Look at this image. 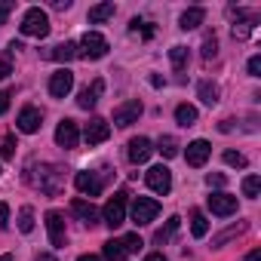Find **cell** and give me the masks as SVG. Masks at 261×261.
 Wrapping results in <instances>:
<instances>
[{
  "label": "cell",
  "instance_id": "obj_18",
  "mask_svg": "<svg viewBox=\"0 0 261 261\" xmlns=\"http://www.w3.org/2000/svg\"><path fill=\"white\" fill-rule=\"evenodd\" d=\"M71 212H74L83 224H89V227L98 224V209H95L92 203H86V200H74V203H71Z\"/></svg>",
  "mask_w": 261,
  "mask_h": 261
},
{
  "label": "cell",
  "instance_id": "obj_36",
  "mask_svg": "<svg viewBox=\"0 0 261 261\" xmlns=\"http://www.w3.org/2000/svg\"><path fill=\"white\" fill-rule=\"evenodd\" d=\"M215 53H218V40H215V34H209L203 40V59H215Z\"/></svg>",
  "mask_w": 261,
  "mask_h": 261
},
{
  "label": "cell",
  "instance_id": "obj_4",
  "mask_svg": "<svg viewBox=\"0 0 261 261\" xmlns=\"http://www.w3.org/2000/svg\"><path fill=\"white\" fill-rule=\"evenodd\" d=\"M101 218H105V224H108V227H120V224L126 221V191L114 194V197L105 203Z\"/></svg>",
  "mask_w": 261,
  "mask_h": 261
},
{
  "label": "cell",
  "instance_id": "obj_27",
  "mask_svg": "<svg viewBox=\"0 0 261 261\" xmlns=\"http://www.w3.org/2000/svg\"><path fill=\"white\" fill-rule=\"evenodd\" d=\"M197 92H200V98H203L206 105H215V101H218V86H215V83H209V80H203Z\"/></svg>",
  "mask_w": 261,
  "mask_h": 261
},
{
  "label": "cell",
  "instance_id": "obj_38",
  "mask_svg": "<svg viewBox=\"0 0 261 261\" xmlns=\"http://www.w3.org/2000/svg\"><path fill=\"white\" fill-rule=\"evenodd\" d=\"M13 74V65H10V56H4V59H0V80H7Z\"/></svg>",
  "mask_w": 261,
  "mask_h": 261
},
{
  "label": "cell",
  "instance_id": "obj_17",
  "mask_svg": "<svg viewBox=\"0 0 261 261\" xmlns=\"http://www.w3.org/2000/svg\"><path fill=\"white\" fill-rule=\"evenodd\" d=\"M105 92V80H92V86H86V89H80V95H77V105L83 108V111H92L95 105H98V95Z\"/></svg>",
  "mask_w": 261,
  "mask_h": 261
},
{
  "label": "cell",
  "instance_id": "obj_23",
  "mask_svg": "<svg viewBox=\"0 0 261 261\" xmlns=\"http://www.w3.org/2000/svg\"><path fill=\"white\" fill-rule=\"evenodd\" d=\"M178 227H181V218H178V215H172V218L166 221V227H160V230L154 233V243H160V246H163V243H169V240H172V233H175Z\"/></svg>",
  "mask_w": 261,
  "mask_h": 261
},
{
  "label": "cell",
  "instance_id": "obj_12",
  "mask_svg": "<svg viewBox=\"0 0 261 261\" xmlns=\"http://www.w3.org/2000/svg\"><path fill=\"white\" fill-rule=\"evenodd\" d=\"M74 185H77V191H80L83 197H98L105 181H101L98 172H77V175H74Z\"/></svg>",
  "mask_w": 261,
  "mask_h": 261
},
{
  "label": "cell",
  "instance_id": "obj_40",
  "mask_svg": "<svg viewBox=\"0 0 261 261\" xmlns=\"http://www.w3.org/2000/svg\"><path fill=\"white\" fill-rule=\"evenodd\" d=\"M7 221H10V206H7V203H0V230L7 227Z\"/></svg>",
  "mask_w": 261,
  "mask_h": 261
},
{
  "label": "cell",
  "instance_id": "obj_3",
  "mask_svg": "<svg viewBox=\"0 0 261 261\" xmlns=\"http://www.w3.org/2000/svg\"><path fill=\"white\" fill-rule=\"evenodd\" d=\"M77 56L80 59H89V62H98L108 56V40L98 34V31H86L77 43Z\"/></svg>",
  "mask_w": 261,
  "mask_h": 261
},
{
  "label": "cell",
  "instance_id": "obj_37",
  "mask_svg": "<svg viewBox=\"0 0 261 261\" xmlns=\"http://www.w3.org/2000/svg\"><path fill=\"white\" fill-rule=\"evenodd\" d=\"M224 181H227V178H224L221 172H209V175H206V185H209V188H224Z\"/></svg>",
  "mask_w": 261,
  "mask_h": 261
},
{
  "label": "cell",
  "instance_id": "obj_43",
  "mask_svg": "<svg viewBox=\"0 0 261 261\" xmlns=\"http://www.w3.org/2000/svg\"><path fill=\"white\" fill-rule=\"evenodd\" d=\"M145 261H169V258H166V255H163V252H151V255H148V258H145Z\"/></svg>",
  "mask_w": 261,
  "mask_h": 261
},
{
  "label": "cell",
  "instance_id": "obj_13",
  "mask_svg": "<svg viewBox=\"0 0 261 261\" xmlns=\"http://www.w3.org/2000/svg\"><path fill=\"white\" fill-rule=\"evenodd\" d=\"M209 212L212 215H218V218H227V215H233L237 212V197L233 194H212L209 197Z\"/></svg>",
  "mask_w": 261,
  "mask_h": 261
},
{
  "label": "cell",
  "instance_id": "obj_15",
  "mask_svg": "<svg viewBox=\"0 0 261 261\" xmlns=\"http://www.w3.org/2000/svg\"><path fill=\"white\" fill-rule=\"evenodd\" d=\"M16 126H19V133H37V129L43 126V114L37 111V108H22V114H19V120H16Z\"/></svg>",
  "mask_w": 261,
  "mask_h": 261
},
{
  "label": "cell",
  "instance_id": "obj_5",
  "mask_svg": "<svg viewBox=\"0 0 261 261\" xmlns=\"http://www.w3.org/2000/svg\"><path fill=\"white\" fill-rule=\"evenodd\" d=\"M145 181H148V188H151L154 194H160V197H166V194L172 191V172H169L166 166H151V169L145 172Z\"/></svg>",
  "mask_w": 261,
  "mask_h": 261
},
{
  "label": "cell",
  "instance_id": "obj_33",
  "mask_svg": "<svg viewBox=\"0 0 261 261\" xmlns=\"http://www.w3.org/2000/svg\"><path fill=\"white\" fill-rule=\"evenodd\" d=\"M246 230V224H237V227H230V230H224V233H218L215 240H212V246H224L227 240H233V237H240Z\"/></svg>",
  "mask_w": 261,
  "mask_h": 261
},
{
  "label": "cell",
  "instance_id": "obj_16",
  "mask_svg": "<svg viewBox=\"0 0 261 261\" xmlns=\"http://www.w3.org/2000/svg\"><path fill=\"white\" fill-rule=\"evenodd\" d=\"M129 160H133L136 166L139 163H148L151 160V154H154V145H151V139H145V136H139V139H133L129 142Z\"/></svg>",
  "mask_w": 261,
  "mask_h": 261
},
{
  "label": "cell",
  "instance_id": "obj_19",
  "mask_svg": "<svg viewBox=\"0 0 261 261\" xmlns=\"http://www.w3.org/2000/svg\"><path fill=\"white\" fill-rule=\"evenodd\" d=\"M203 19H206V13H203L200 7H191V10H185V13H181V19H178V25H181L185 31H191V28H197V25H203Z\"/></svg>",
  "mask_w": 261,
  "mask_h": 261
},
{
  "label": "cell",
  "instance_id": "obj_25",
  "mask_svg": "<svg viewBox=\"0 0 261 261\" xmlns=\"http://www.w3.org/2000/svg\"><path fill=\"white\" fill-rule=\"evenodd\" d=\"M19 230L22 233H31L34 230V209L31 206H22L19 209Z\"/></svg>",
  "mask_w": 261,
  "mask_h": 261
},
{
  "label": "cell",
  "instance_id": "obj_8",
  "mask_svg": "<svg viewBox=\"0 0 261 261\" xmlns=\"http://www.w3.org/2000/svg\"><path fill=\"white\" fill-rule=\"evenodd\" d=\"M46 230H49V243L56 249H62L68 243V233H65V215L59 209H49L46 212Z\"/></svg>",
  "mask_w": 261,
  "mask_h": 261
},
{
  "label": "cell",
  "instance_id": "obj_30",
  "mask_svg": "<svg viewBox=\"0 0 261 261\" xmlns=\"http://www.w3.org/2000/svg\"><path fill=\"white\" fill-rule=\"evenodd\" d=\"M129 28H133V34H142L145 40H151V37H154V25H151V22H142V19H133V22H129Z\"/></svg>",
  "mask_w": 261,
  "mask_h": 261
},
{
  "label": "cell",
  "instance_id": "obj_44",
  "mask_svg": "<svg viewBox=\"0 0 261 261\" xmlns=\"http://www.w3.org/2000/svg\"><path fill=\"white\" fill-rule=\"evenodd\" d=\"M53 7H56V10H68V7H71V0H56Z\"/></svg>",
  "mask_w": 261,
  "mask_h": 261
},
{
  "label": "cell",
  "instance_id": "obj_41",
  "mask_svg": "<svg viewBox=\"0 0 261 261\" xmlns=\"http://www.w3.org/2000/svg\"><path fill=\"white\" fill-rule=\"evenodd\" d=\"M10 111V92H0V117Z\"/></svg>",
  "mask_w": 261,
  "mask_h": 261
},
{
  "label": "cell",
  "instance_id": "obj_28",
  "mask_svg": "<svg viewBox=\"0 0 261 261\" xmlns=\"http://www.w3.org/2000/svg\"><path fill=\"white\" fill-rule=\"evenodd\" d=\"M157 151H160V154H163L166 160H172V157H178V142H175L172 136H163V139H160V148H157Z\"/></svg>",
  "mask_w": 261,
  "mask_h": 261
},
{
  "label": "cell",
  "instance_id": "obj_11",
  "mask_svg": "<svg viewBox=\"0 0 261 261\" xmlns=\"http://www.w3.org/2000/svg\"><path fill=\"white\" fill-rule=\"evenodd\" d=\"M108 136H111V123L101 120V117H92L86 123V129H83V139L89 145H101V142H108Z\"/></svg>",
  "mask_w": 261,
  "mask_h": 261
},
{
  "label": "cell",
  "instance_id": "obj_20",
  "mask_svg": "<svg viewBox=\"0 0 261 261\" xmlns=\"http://www.w3.org/2000/svg\"><path fill=\"white\" fill-rule=\"evenodd\" d=\"M74 56H77V43H59L46 53V59H53V62H71Z\"/></svg>",
  "mask_w": 261,
  "mask_h": 261
},
{
  "label": "cell",
  "instance_id": "obj_48",
  "mask_svg": "<svg viewBox=\"0 0 261 261\" xmlns=\"http://www.w3.org/2000/svg\"><path fill=\"white\" fill-rule=\"evenodd\" d=\"M0 261H13V255H0Z\"/></svg>",
  "mask_w": 261,
  "mask_h": 261
},
{
  "label": "cell",
  "instance_id": "obj_35",
  "mask_svg": "<svg viewBox=\"0 0 261 261\" xmlns=\"http://www.w3.org/2000/svg\"><path fill=\"white\" fill-rule=\"evenodd\" d=\"M224 163L233 166V169H246V157L240 151H224Z\"/></svg>",
  "mask_w": 261,
  "mask_h": 261
},
{
  "label": "cell",
  "instance_id": "obj_46",
  "mask_svg": "<svg viewBox=\"0 0 261 261\" xmlns=\"http://www.w3.org/2000/svg\"><path fill=\"white\" fill-rule=\"evenodd\" d=\"M34 261H56V255H49V252H43V255H37Z\"/></svg>",
  "mask_w": 261,
  "mask_h": 261
},
{
  "label": "cell",
  "instance_id": "obj_45",
  "mask_svg": "<svg viewBox=\"0 0 261 261\" xmlns=\"http://www.w3.org/2000/svg\"><path fill=\"white\" fill-rule=\"evenodd\" d=\"M246 261H261V252H258V249H255V252H249V255H246Z\"/></svg>",
  "mask_w": 261,
  "mask_h": 261
},
{
  "label": "cell",
  "instance_id": "obj_6",
  "mask_svg": "<svg viewBox=\"0 0 261 261\" xmlns=\"http://www.w3.org/2000/svg\"><path fill=\"white\" fill-rule=\"evenodd\" d=\"M160 215V203L157 200H151V197H136V203H133V221L142 227V224H151L154 218Z\"/></svg>",
  "mask_w": 261,
  "mask_h": 261
},
{
  "label": "cell",
  "instance_id": "obj_21",
  "mask_svg": "<svg viewBox=\"0 0 261 261\" xmlns=\"http://www.w3.org/2000/svg\"><path fill=\"white\" fill-rule=\"evenodd\" d=\"M111 16H114V4H98V7L89 10L86 19H89V25H101V22H108Z\"/></svg>",
  "mask_w": 261,
  "mask_h": 261
},
{
  "label": "cell",
  "instance_id": "obj_2",
  "mask_svg": "<svg viewBox=\"0 0 261 261\" xmlns=\"http://www.w3.org/2000/svg\"><path fill=\"white\" fill-rule=\"evenodd\" d=\"M22 34L25 37H37V40H43L46 34H49V16L40 10V7H31L25 16H22Z\"/></svg>",
  "mask_w": 261,
  "mask_h": 261
},
{
  "label": "cell",
  "instance_id": "obj_34",
  "mask_svg": "<svg viewBox=\"0 0 261 261\" xmlns=\"http://www.w3.org/2000/svg\"><path fill=\"white\" fill-rule=\"evenodd\" d=\"M0 157H4V160L16 157V136H7L4 142H0Z\"/></svg>",
  "mask_w": 261,
  "mask_h": 261
},
{
  "label": "cell",
  "instance_id": "obj_7",
  "mask_svg": "<svg viewBox=\"0 0 261 261\" xmlns=\"http://www.w3.org/2000/svg\"><path fill=\"white\" fill-rule=\"evenodd\" d=\"M142 111H145V108H142L139 98H129V101L117 105V108H114V126H133V123H139Z\"/></svg>",
  "mask_w": 261,
  "mask_h": 261
},
{
  "label": "cell",
  "instance_id": "obj_22",
  "mask_svg": "<svg viewBox=\"0 0 261 261\" xmlns=\"http://www.w3.org/2000/svg\"><path fill=\"white\" fill-rule=\"evenodd\" d=\"M191 233H194L197 240H203V237L209 233V221H206V215H203L200 209L191 212Z\"/></svg>",
  "mask_w": 261,
  "mask_h": 261
},
{
  "label": "cell",
  "instance_id": "obj_14",
  "mask_svg": "<svg viewBox=\"0 0 261 261\" xmlns=\"http://www.w3.org/2000/svg\"><path fill=\"white\" fill-rule=\"evenodd\" d=\"M209 154H212V145H209L206 139H197V142H191V145H188V151H185V157H188V166H194V169H200V166L209 160Z\"/></svg>",
  "mask_w": 261,
  "mask_h": 261
},
{
  "label": "cell",
  "instance_id": "obj_47",
  "mask_svg": "<svg viewBox=\"0 0 261 261\" xmlns=\"http://www.w3.org/2000/svg\"><path fill=\"white\" fill-rule=\"evenodd\" d=\"M77 261H101V258H98V255H80Z\"/></svg>",
  "mask_w": 261,
  "mask_h": 261
},
{
  "label": "cell",
  "instance_id": "obj_26",
  "mask_svg": "<svg viewBox=\"0 0 261 261\" xmlns=\"http://www.w3.org/2000/svg\"><path fill=\"white\" fill-rule=\"evenodd\" d=\"M169 62H172L175 71H181V68L188 65V46H172V49H169Z\"/></svg>",
  "mask_w": 261,
  "mask_h": 261
},
{
  "label": "cell",
  "instance_id": "obj_39",
  "mask_svg": "<svg viewBox=\"0 0 261 261\" xmlns=\"http://www.w3.org/2000/svg\"><path fill=\"white\" fill-rule=\"evenodd\" d=\"M249 77H261V59L258 56L249 59Z\"/></svg>",
  "mask_w": 261,
  "mask_h": 261
},
{
  "label": "cell",
  "instance_id": "obj_24",
  "mask_svg": "<svg viewBox=\"0 0 261 261\" xmlns=\"http://www.w3.org/2000/svg\"><path fill=\"white\" fill-rule=\"evenodd\" d=\"M175 123L194 126V123H197V108H194V105H178V108H175Z\"/></svg>",
  "mask_w": 261,
  "mask_h": 261
},
{
  "label": "cell",
  "instance_id": "obj_10",
  "mask_svg": "<svg viewBox=\"0 0 261 261\" xmlns=\"http://www.w3.org/2000/svg\"><path fill=\"white\" fill-rule=\"evenodd\" d=\"M71 89H74V74H71L68 68H59V71L49 77V95H53V98H65Z\"/></svg>",
  "mask_w": 261,
  "mask_h": 261
},
{
  "label": "cell",
  "instance_id": "obj_1",
  "mask_svg": "<svg viewBox=\"0 0 261 261\" xmlns=\"http://www.w3.org/2000/svg\"><path fill=\"white\" fill-rule=\"evenodd\" d=\"M28 181L37 188V191H43V194H49V197H56L59 191H62V169L59 166H31L28 169Z\"/></svg>",
  "mask_w": 261,
  "mask_h": 261
},
{
  "label": "cell",
  "instance_id": "obj_29",
  "mask_svg": "<svg viewBox=\"0 0 261 261\" xmlns=\"http://www.w3.org/2000/svg\"><path fill=\"white\" fill-rule=\"evenodd\" d=\"M101 252H105V258H108V261H123V255H126V252H123V246H120V240H108Z\"/></svg>",
  "mask_w": 261,
  "mask_h": 261
},
{
  "label": "cell",
  "instance_id": "obj_42",
  "mask_svg": "<svg viewBox=\"0 0 261 261\" xmlns=\"http://www.w3.org/2000/svg\"><path fill=\"white\" fill-rule=\"evenodd\" d=\"M10 10H13V4H0V25H4V19H7Z\"/></svg>",
  "mask_w": 261,
  "mask_h": 261
},
{
  "label": "cell",
  "instance_id": "obj_31",
  "mask_svg": "<svg viewBox=\"0 0 261 261\" xmlns=\"http://www.w3.org/2000/svg\"><path fill=\"white\" fill-rule=\"evenodd\" d=\"M120 246H123V252L129 255V252H139L145 243H142V237H139V233H126V237L120 240Z\"/></svg>",
  "mask_w": 261,
  "mask_h": 261
},
{
  "label": "cell",
  "instance_id": "obj_9",
  "mask_svg": "<svg viewBox=\"0 0 261 261\" xmlns=\"http://www.w3.org/2000/svg\"><path fill=\"white\" fill-rule=\"evenodd\" d=\"M77 142H80V129H77V123H74V120H62V123L56 126V145L65 148V151H74Z\"/></svg>",
  "mask_w": 261,
  "mask_h": 261
},
{
  "label": "cell",
  "instance_id": "obj_32",
  "mask_svg": "<svg viewBox=\"0 0 261 261\" xmlns=\"http://www.w3.org/2000/svg\"><path fill=\"white\" fill-rule=\"evenodd\" d=\"M258 191H261V178H258V175H246V178H243V194L255 200Z\"/></svg>",
  "mask_w": 261,
  "mask_h": 261
}]
</instances>
